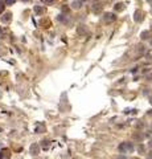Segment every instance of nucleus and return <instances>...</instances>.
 Returning <instances> with one entry per match:
<instances>
[{
    "instance_id": "nucleus-5",
    "label": "nucleus",
    "mask_w": 152,
    "mask_h": 159,
    "mask_svg": "<svg viewBox=\"0 0 152 159\" xmlns=\"http://www.w3.org/2000/svg\"><path fill=\"white\" fill-rule=\"evenodd\" d=\"M1 20H3V23H8V21L11 20V13H6V15H4V18L1 19Z\"/></svg>"
},
{
    "instance_id": "nucleus-2",
    "label": "nucleus",
    "mask_w": 152,
    "mask_h": 159,
    "mask_svg": "<svg viewBox=\"0 0 152 159\" xmlns=\"http://www.w3.org/2000/svg\"><path fill=\"white\" fill-rule=\"evenodd\" d=\"M9 156H11V151L8 148H3L0 151V159H9Z\"/></svg>"
},
{
    "instance_id": "nucleus-7",
    "label": "nucleus",
    "mask_w": 152,
    "mask_h": 159,
    "mask_svg": "<svg viewBox=\"0 0 152 159\" xmlns=\"http://www.w3.org/2000/svg\"><path fill=\"white\" fill-rule=\"evenodd\" d=\"M3 11H4V3L3 1H0V13H1Z\"/></svg>"
},
{
    "instance_id": "nucleus-4",
    "label": "nucleus",
    "mask_w": 152,
    "mask_h": 159,
    "mask_svg": "<svg viewBox=\"0 0 152 159\" xmlns=\"http://www.w3.org/2000/svg\"><path fill=\"white\" fill-rule=\"evenodd\" d=\"M31 151H32V154H33V155H36V154L38 153V146L37 145H33L31 147Z\"/></svg>"
},
{
    "instance_id": "nucleus-9",
    "label": "nucleus",
    "mask_w": 152,
    "mask_h": 159,
    "mask_svg": "<svg viewBox=\"0 0 152 159\" xmlns=\"http://www.w3.org/2000/svg\"><path fill=\"white\" fill-rule=\"evenodd\" d=\"M44 3H46V4H49V3H53V0H43Z\"/></svg>"
},
{
    "instance_id": "nucleus-8",
    "label": "nucleus",
    "mask_w": 152,
    "mask_h": 159,
    "mask_svg": "<svg viewBox=\"0 0 152 159\" xmlns=\"http://www.w3.org/2000/svg\"><path fill=\"white\" fill-rule=\"evenodd\" d=\"M16 0H6V4H8V6H11V4H13Z\"/></svg>"
},
{
    "instance_id": "nucleus-1",
    "label": "nucleus",
    "mask_w": 152,
    "mask_h": 159,
    "mask_svg": "<svg viewBox=\"0 0 152 159\" xmlns=\"http://www.w3.org/2000/svg\"><path fill=\"white\" fill-rule=\"evenodd\" d=\"M134 150V145L132 143H128V142H124L119 146V151H122L123 154H127V153H131Z\"/></svg>"
},
{
    "instance_id": "nucleus-10",
    "label": "nucleus",
    "mask_w": 152,
    "mask_h": 159,
    "mask_svg": "<svg viewBox=\"0 0 152 159\" xmlns=\"http://www.w3.org/2000/svg\"><path fill=\"white\" fill-rule=\"evenodd\" d=\"M122 6H123V4H116V9H121Z\"/></svg>"
},
{
    "instance_id": "nucleus-3",
    "label": "nucleus",
    "mask_w": 152,
    "mask_h": 159,
    "mask_svg": "<svg viewBox=\"0 0 152 159\" xmlns=\"http://www.w3.org/2000/svg\"><path fill=\"white\" fill-rule=\"evenodd\" d=\"M114 15L112 13H106V16H105V21H111V20H114Z\"/></svg>"
},
{
    "instance_id": "nucleus-6",
    "label": "nucleus",
    "mask_w": 152,
    "mask_h": 159,
    "mask_svg": "<svg viewBox=\"0 0 152 159\" xmlns=\"http://www.w3.org/2000/svg\"><path fill=\"white\" fill-rule=\"evenodd\" d=\"M35 11L37 12V13H43V11H44V9L41 8V7H35Z\"/></svg>"
}]
</instances>
